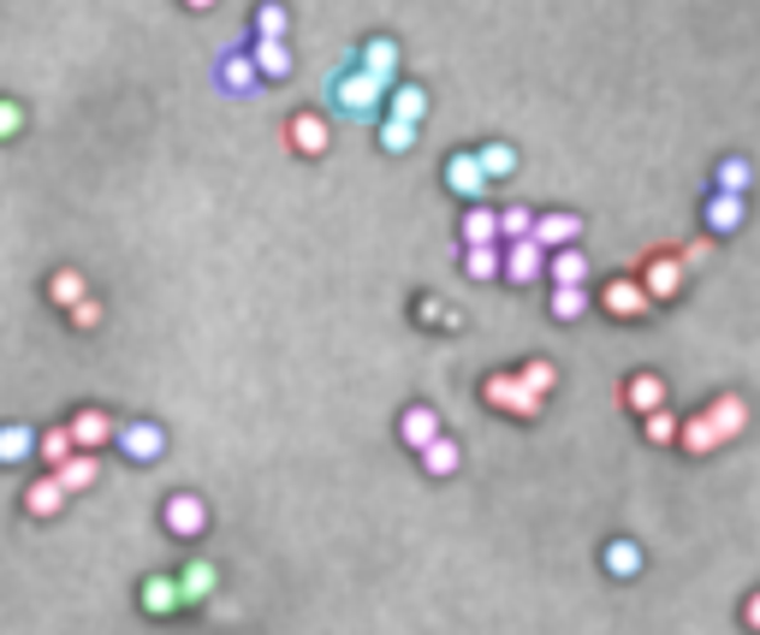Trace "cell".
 Listing matches in <instances>:
<instances>
[{"label":"cell","mask_w":760,"mask_h":635,"mask_svg":"<svg viewBox=\"0 0 760 635\" xmlns=\"http://www.w3.org/2000/svg\"><path fill=\"white\" fill-rule=\"evenodd\" d=\"M641 434H648L653 446H678V416H671V410H648V416H641Z\"/></svg>","instance_id":"60d3db41"},{"label":"cell","mask_w":760,"mask_h":635,"mask_svg":"<svg viewBox=\"0 0 760 635\" xmlns=\"http://www.w3.org/2000/svg\"><path fill=\"white\" fill-rule=\"evenodd\" d=\"M701 416H707L713 439H719V446H730V439H742V427H749V404H742L737 392H725V398H713Z\"/></svg>","instance_id":"8fae6325"},{"label":"cell","mask_w":760,"mask_h":635,"mask_svg":"<svg viewBox=\"0 0 760 635\" xmlns=\"http://www.w3.org/2000/svg\"><path fill=\"white\" fill-rule=\"evenodd\" d=\"M517 380H523V387H529L535 398H552V387H559V375H552L547 357H529V363L517 368Z\"/></svg>","instance_id":"8d00e7d4"},{"label":"cell","mask_w":760,"mask_h":635,"mask_svg":"<svg viewBox=\"0 0 760 635\" xmlns=\"http://www.w3.org/2000/svg\"><path fill=\"white\" fill-rule=\"evenodd\" d=\"M742 220H749V202L707 190V238H730V232H742Z\"/></svg>","instance_id":"5bb4252c"},{"label":"cell","mask_w":760,"mask_h":635,"mask_svg":"<svg viewBox=\"0 0 760 635\" xmlns=\"http://www.w3.org/2000/svg\"><path fill=\"white\" fill-rule=\"evenodd\" d=\"M458 238H463V249H470V244H500V209L470 202V214L458 220Z\"/></svg>","instance_id":"cb8c5ba5"},{"label":"cell","mask_w":760,"mask_h":635,"mask_svg":"<svg viewBox=\"0 0 760 635\" xmlns=\"http://www.w3.org/2000/svg\"><path fill=\"white\" fill-rule=\"evenodd\" d=\"M113 446H120L131 464H155L160 452H167V427L149 422V416H137V422H120L113 427Z\"/></svg>","instance_id":"3957f363"},{"label":"cell","mask_w":760,"mask_h":635,"mask_svg":"<svg viewBox=\"0 0 760 635\" xmlns=\"http://www.w3.org/2000/svg\"><path fill=\"white\" fill-rule=\"evenodd\" d=\"M749 185H755V167L742 155H725L713 167V190H725V197H749Z\"/></svg>","instance_id":"f1b7e54d"},{"label":"cell","mask_w":760,"mask_h":635,"mask_svg":"<svg viewBox=\"0 0 760 635\" xmlns=\"http://www.w3.org/2000/svg\"><path fill=\"white\" fill-rule=\"evenodd\" d=\"M446 190L458 202H481V197H488V179H481V167H476V149L446 155Z\"/></svg>","instance_id":"30bf717a"},{"label":"cell","mask_w":760,"mask_h":635,"mask_svg":"<svg viewBox=\"0 0 760 635\" xmlns=\"http://www.w3.org/2000/svg\"><path fill=\"white\" fill-rule=\"evenodd\" d=\"M185 7H190V12H209V7H214V0H185Z\"/></svg>","instance_id":"f6af8a7d"},{"label":"cell","mask_w":760,"mask_h":635,"mask_svg":"<svg viewBox=\"0 0 760 635\" xmlns=\"http://www.w3.org/2000/svg\"><path fill=\"white\" fill-rule=\"evenodd\" d=\"M529 232H535V209H523V202L517 209H500V244H523Z\"/></svg>","instance_id":"f35d334b"},{"label":"cell","mask_w":760,"mask_h":635,"mask_svg":"<svg viewBox=\"0 0 760 635\" xmlns=\"http://www.w3.org/2000/svg\"><path fill=\"white\" fill-rule=\"evenodd\" d=\"M683 279H690V268L678 261V249H666V256H648V268H641V279L636 286L648 291V303L660 309V303H671L683 291Z\"/></svg>","instance_id":"277c9868"},{"label":"cell","mask_w":760,"mask_h":635,"mask_svg":"<svg viewBox=\"0 0 760 635\" xmlns=\"http://www.w3.org/2000/svg\"><path fill=\"white\" fill-rule=\"evenodd\" d=\"M66 321H71L78 333H96V327H101V303H96V298H78V303L66 309Z\"/></svg>","instance_id":"b9f144b4"},{"label":"cell","mask_w":760,"mask_h":635,"mask_svg":"<svg viewBox=\"0 0 760 635\" xmlns=\"http://www.w3.org/2000/svg\"><path fill=\"white\" fill-rule=\"evenodd\" d=\"M172 582H179V600H185V605H202V600L214 594V588H221V570H214L209 558H190V565L172 576Z\"/></svg>","instance_id":"44dd1931"},{"label":"cell","mask_w":760,"mask_h":635,"mask_svg":"<svg viewBox=\"0 0 760 635\" xmlns=\"http://www.w3.org/2000/svg\"><path fill=\"white\" fill-rule=\"evenodd\" d=\"M624 404H630L636 416H648V410H666V380H660V375H630V380H624Z\"/></svg>","instance_id":"d4e9b609"},{"label":"cell","mask_w":760,"mask_h":635,"mask_svg":"<svg viewBox=\"0 0 760 635\" xmlns=\"http://www.w3.org/2000/svg\"><path fill=\"white\" fill-rule=\"evenodd\" d=\"M24 511H31V516H42V523H48V516H60V511H66V493H60V481H54V476H36L31 487H24Z\"/></svg>","instance_id":"484cf974"},{"label":"cell","mask_w":760,"mask_h":635,"mask_svg":"<svg viewBox=\"0 0 760 635\" xmlns=\"http://www.w3.org/2000/svg\"><path fill=\"white\" fill-rule=\"evenodd\" d=\"M19 131H24V108H19V101H7V96H0V143H12Z\"/></svg>","instance_id":"7bdbcfd3"},{"label":"cell","mask_w":760,"mask_h":635,"mask_svg":"<svg viewBox=\"0 0 760 635\" xmlns=\"http://www.w3.org/2000/svg\"><path fill=\"white\" fill-rule=\"evenodd\" d=\"M547 279H552V286H589V256H582L577 244L552 249V256H547Z\"/></svg>","instance_id":"4316f807"},{"label":"cell","mask_w":760,"mask_h":635,"mask_svg":"<svg viewBox=\"0 0 760 635\" xmlns=\"http://www.w3.org/2000/svg\"><path fill=\"white\" fill-rule=\"evenodd\" d=\"M250 66L261 83H286L291 78V48L286 42H250Z\"/></svg>","instance_id":"603a6c76"},{"label":"cell","mask_w":760,"mask_h":635,"mask_svg":"<svg viewBox=\"0 0 760 635\" xmlns=\"http://www.w3.org/2000/svg\"><path fill=\"white\" fill-rule=\"evenodd\" d=\"M481 404H493L511 422H535L540 410H547V398H535L517 375H488V380H481Z\"/></svg>","instance_id":"7a4b0ae2"},{"label":"cell","mask_w":760,"mask_h":635,"mask_svg":"<svg viewBox=\"0 0 760 635\" xmlns=\"http://www.w3.org/2000/svg\"><path fill=\"white\" fill-rule=\"evenodd\" d=\"M463 274H470L476 286L481 279H500V244H470L463 249Z\"/></svg>","instance_id":"e575fe53"},{"label":"cell","mask_w":760,"mask_h":635,"mask_svg":"<svg viewBox=\"0 0 760 635\" xmlns=\"http://www.w3.org/2000/svg\"><path fill=\"white\" fill-rule=\"evenodd\" d=\"M160 528L179 541H202V528H209V499L197 493H172L167 505H160Z\"/></svg>","instance_id":"5b68a950"},{"label":"cell","mask_w":760,"mask_h":635,"mask_svg":"<svg viewBox=\"0 0 760 635\" xmlns=\"http://www.w3.org/2000/svg\"><path fill=\"white\" fill-rule=\"evenodd\" d=\"M357 66L375 71L380 83H399V42H392V36H369L357 48Z\"/></svg>","instance_id":"ac0fdd59"},{"label":"cell","mask_w":760,"mask_h":635,"mask_svg":"<svg viewBox=\"0 0 760 635\" xmlns=\"http://www.w3.org/2000/svg\"><path fill=\"white\" fill-rule=\"evenodd\" d=\"M742 624H749V630H760V588H755L749 600H742Z\"/></svg>","instance_id":"ee69618b"},{"label":"cell","mask_w":760,"mask_h":635,"mask_svg":"<svg viewBox=\"0 0 760 635\" xmlns=\"http://www.w3.org/2000/svg\"><path fill=\"white\" fill-rule=\"evenodd\" d=\"M380 120L422 125V120H428V90H422V83H392V90H387V108H380Z\"/></svg>","instance_id":"9a60e30c"},{"label":"cell","mask_w":760,"mask_h":635,"mask_svg":"<svg viewBox=\"0 0 760 635\" xmlns=\"http://www.w3.org/2000/svg\"><path fill=\"white\" fill-rule=\"evenodd\" d=\"M476 167H481V179H488V185H500V179H511V172L523 167V160H517V149H511V143H481V149H476Z\"/></svg>","instance_id":"83f0119b"},{"label":"cell","mask_w":760,"mask_h":635,"mask_svg":"<svg viewBox=\"0 0 760 635\" xmlns=\"http://www.w3.org/2000/svg\"><path fill=\"white\" fill-rule=\"evenodd\" d=\"M529 238L547 249V256H552V249H570V244L582 238V214H570V209H559V214H535V232H529Z\"/></svg>","instance_id":"7c38bea8"},{"label":"cell","mask_w":760,"mask_h":635,"mask_svg":"<svg viewBox=\"0 0 760 635\" xmlns=\"http://www.w3.org/2000/svg\"><path fill=\"white\" fill-rule=\"evenodd\" d=\"M48 476L60 481V493H66V499H71V493H90L96 476H101V457H96V452H71L60 469H48Z\"/></svg>","instance_id":"2e32d148"},{"label":"cell","mask_w":760,"mask_h":635,"mask_svg":"<svg viewBox=\"0 0 760 635\" xmlns=\"http://www.w3.org/2000/svg\"><path fill=\"white\" fill-rule=\"evenodd\" d=\"M416 131H422V125L380 120V155H411V149H416Z\"/></svg>","instance_id":"d590c367"},{"label":"cell","mask_w":760,"mask_h":635,"mask_svg":"<svg viewBox=\"0 0 760 635\" xmlns=\"http://www.w3.org/2000/svg\"><path fill=\"white\" fill-rule=\"evenodd\" d=\"M547 315L552 321H582V315H589V291H582V286H552Z\"/></svg>","instance_id":"1f68e13d"},{"label":"cell","mask_w":760,"mask_h":635,"mask_svg":"<svg viewBox=\"0 0 760 635\" xmlns=\"http://www.w3.org/2000/svg\"><path fill=\"white\" fill-rule=\"evenodd\" d=\"M416 464H422V476H428V481H446V476H458V464H463V446H458V439H428V446H422L416 452Z\"/></svg>","instance_id":"d6986e66"},{"label":"cell","mask_w":760,"mask_h":635,"mask_svg":"<svg viewBox=\"0 0 760 635\" xmlns=\"http://www.w3.org/2000/svg\"><path fill=\"white\" fill-rule=\"evenodd\" d=\"M601 309H606V315L612 321H624V327H636V321H648L653 315V303H648V291H641L636 286V279H612V286L601 291Z\"/></svg>","instance_id":"52a82bcc"},{"label":"cell","mask_w":760,"mask_h":635,"mask_svg":"<svg viewBox=\"0 0 760 635\" xmlns=\"http://www.w3.org/2000/svg\"><path fill=\"white\" fill-rule=\"evenodd\" d=\"M250 24H256V42H286V31H291V12L280 7V0H261V7L250 12Z\"/></svg>","instance_id":"4dcf8cb0"},{"label":"cell","mask_w":760,"mask_h":635,"mask_svg":"<svg viewBox=\"0 0 760 635\" xmlns=\"http://www.w3.org/2000/svg\"><path fill=\"white\" fill-rule=\"evenodd\" d=\"M440 434H446V427H440V410H434V404H404V416H399V439H404L411 452H422L428 439H440Z\"/></svg>","instance_id":"4fadbf2b"},{"label":"cell","mask_w":760,"mask_h":635,"mask_svg":"<svg viewBox=\"0 0 760 635\" xmlns=\"http://www.w3.org/2000/svg\"><path fill=\"white\" fill-rule=\"evenodd\" d=\"M387 90H392V83H380L375 71H362V66H345V71H333V78H327V101H333L339 120H380Z\"/></svg>","instance_id":"6da1fadb"},{"label":"cell","mask_w":760,"mask_h":635,"mask_svg":"<svg viewBox=\"0 0 760 635\" xmlns=\"http://www.w3.org/2000/svg\"><path fill=\"white\" fill-rule=\"evenodd\" d=\"M678 446L690 457H707V452H719V439H713L707 416H690V422H678Z\"/></svg>","instance_id":"836d02e7"},{"label":"cell","mask_w":760,"mask_h":635,"mask_svg":"<svg viewBox=\"0 0 760 635\" xmlns=\"http://www.w3.org/2000/svg\"><path fill=\"white\" fill-rule=\"evenodd\" d=\"M137 605L149 617H172V612H185V600H179V582L172 576H143V588H137Z\"/></svg>","instance_id":"ffe728a7"},{"label":"cell","mask_w":760,"mask_h":635,"mask_svg":"<svg viewBox=\"0 0 760 635\" xmlns=\"http://www.w3.org/2000/svg\"><path fill=\"white\" fill-rule=\"evenodd\" d=\"M256 83H261V78H256L250 54H238V48H232L226 60H221V90H226V96H250Z\"/></svg>","instance_id":"f546056e"},{"label":"cell","mask_w":760,"mask_h":635,"mask_svg":"<svg viewBox=\"0 0 760 635\" xmlns=\"http://www.w3.org/2000/svg\"><path fill=\"white\" fill-rule=\"evenodd\" d=\"M36 457H42L48 469H60V464H66V457H71V434H66V422H60V427H48V434H36Z\"/></svg>","instance_id":"74e56055"},{"label":"cell","mask_w":760,"mask_h":635,"mask_svg":"<svg viewBox=\"0 0 760 635\" xmlns=\"http://www.w3.org/2000/svg\"><path fill=\"white\" fill-rule=\"evenodd\" d=\"M113 427H120V422H113L101 404H83L78 416L66 422V434H71V452H101V446H113Z\"/></svg>","instance_id":"9c48e42d"},{"label":"cell","mask_w":760,"mask_h":635,"mask_svg":"<svg viewBox=\"0 0 760 635\" xmlns=\"http://www.w3.org/2000/svg\"><path fill=\"white\" fill-rule=\"evenodd\" d=\"M36 457V427L24 422H0V469H19Z\"/></svg>","instance_id":"7402d4cb"},{"label":"cell","mask_w":760,"mask_h":635,"mask_svg":"<svg viewBox=\"0 0 760 635\" xmlns=\"http://www.w3.org/2000/svg\"><path fill=\"white\" fill-rule=\"evenodd\" d=\"M48 298L60 303V309H71L78 298H90V286H83L78 268H54V274H48Z\"/></svg>","instance_id":"d6a6232c"},{"label":"cell","mask_w":760,"mask_h":635,"mask_svg":"<svg viewBox=\"0 0 760 635\" xmlns=\"http://www.w3.org/2000/svg\"><path fill=\"white\" fill-rule=\"evenodd\" d=\"M641 565H648V558H641V546H636L630 535H612V541L601 546V570H606V576H618V582L641 576Z\"/></svg>","instance_id":"e0dca14e"},{"label":"cell","mask_w":760,"mask_h":635,"mask_svg":"<svg viewBox=\"0 0 760 635\" xmlns=\"http://www.w3.org/2000/svg\"><path fill=\"white\" fill-rule=\"evenodd\" d=\"M416 321H422V327H446V333L463 327V321L451 315V303H440V298H416Z\"/></svg>","instance_id":"ab89813d"},{"label":"cell","mask_w":760,"mask_h":635,"mask_svg":"<svg viewBox=\"0 0 760 635\" xmlns=\"http://www.w3.org/2000/svg\"><path fill=\"white\" fill-rule=\"evenodd\" d=\"M547 274V249H540L535 238H523V244H500V279L505 286H535V279Z\"/></svg>","instance_id":"8992f818"},{"label":"cell","mask_w":760,"mask_h":635,"mask_svg":"<svg viewBox=\"0 0 760 635\" xmlns=\"http://www.w3.org/2000/svg\"><path fill=\"white\" fill-rule=\"evenodd\" d=\"M286 143H291V149H298L303 160H315V155L333 149V125L321 120V113L303 108V113H291V120H286Z\"/></svg>","instance_id":"ba28073f"}]
</instances>
